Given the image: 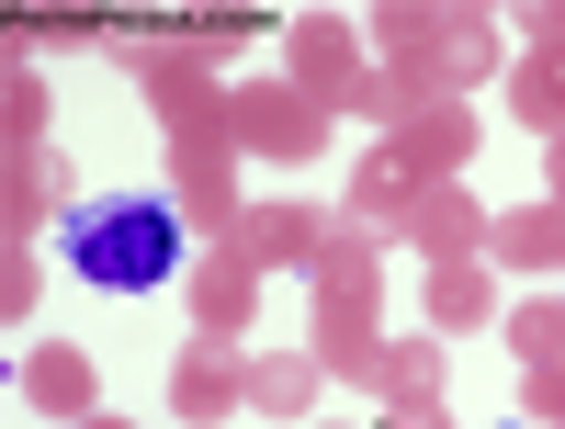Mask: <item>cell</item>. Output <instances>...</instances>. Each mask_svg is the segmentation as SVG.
Listing matches in <instances>:
<instances>
[{"mask_svg": "<svg viewBox=\"0 0 565 429\" xmlns=\"http://www.w3.org/2000/svg\"><path fill=\"white\" fill-rule=\"evenodd\" d=\"M57 249L79 282H114V294H159L181 271V215L159 193H103V204H68Z\"/></svg>", "mask_w": 565, "mask_h": 429, "instance_id": "obj_1", "label": "cell"}]
</instances>
